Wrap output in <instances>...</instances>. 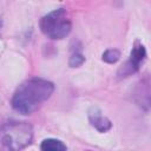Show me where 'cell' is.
Here are the masks:
<instances>
[{
	"label": "cell",
	"mask_w": 151,
	"mask_h": 151,
	"mask_svg": "<svg viewBox=\"0 0 151 151\" xmlns=\"http://www.w3.org/2000/svg\"><path fill=\"white\" fill-rule=\"evenodd\" d=\"M53 91V83L42 78H31L17 88L12 98V106L19 113H33L52 96Z\"/></svg>",
	"instance_id": "cell-1"
},
{
	"label": "cell",
	"mask_w": 151,
	"mask_h": 151,
	"mask_svg": "<svg viewBox=\"0 0 151 151\" xmlns=\"http://www.w3.org/2000/svg\"><path fill=\"white\" fill-rule=\"evenodd\" d=\"M33 129L26 122H9L0 126V151H20L31 144Z\"/></svg>",
	"instance_id": "cell-2"
},
{
	"label": "cell",
	"mask_w": 151,
	"mask_h": 151,
	"mask_svg": "<svg viewBox=\"0 0 151 151\" xmlns=\"http://www.w3.org/2000/svg\"><path fill=\"white\" fill-rule=\"evenodd\" d=\"M71 28V19L64 8L52 11L40 20V29L50 39H63L68 35Z\"/></svg>",
	"instance_id": "cell-3"
},
{
	"label": "cell",
	"mask_w": 151,
	"mask_h": 151,
	"mask_svg": "<svg viewBox=\"0 0 151 151\" xmlns=\"http://www.w3.org/2000/svg\"><path fill=\"white\" fill-rule=\"evenodd\" d=\"M146 57V51L143 44H140L139 41H136L132 51L130 53V58L129 60L123 65V67L119 68L118 71V76L119 77H127L131 73H134L139 70L140 65L143 64L144 59Z\"/></svg>",
	"instance_id": "cell-4"
},
{
	"label": "cell",
	"mask_w": 151,
	"mask_h": 151,
	"mask_svg": "<svg viewBox=\"0 0 151 151\" xmlns=\"http://www.w3.org/2000/svg\"><path fill=\"white\" fill-rule=\"evenodd\" d=\"M88 119H90V123H91L99 132H106V131H109V130L111 129V126H112L111 122H110L106 117H104L98 110H94V111L90 112Z\"/></svg>",
	"instance_id": "cell-5"
},
{
	"label": "cell",
	"mask_w": 151,
	"mask_h": 151,
	"mask_svg": "<svg viewBox=\"0 0 151 151\" xmlns=\"http://www.w3.org/2000/svg\"><path fill=\"white\" fill-rule=\"evenodd\" d=\"M40 151H67V150L61 140L54 138H47L42 140L40 145Z\"/></svg>",
	"instance_id": "cell-6"
},
{
	"label": "cell",
	"mask_w": 151,
	"mask_h": 151,
	"mask_svg": "<svg viewBox=\"0 0 151 151\" xmlns=\"http://www.w3.org/2000/svg\"><path fill=\"white\" fill-rule=\"evenodd\" d=\"M120 58V52L118 50H114V48H111V50H107L103 53V60L105 63H109V64H114L116 61H118Z\"/></svg>",
	"instance_id": "cell-7"
},
{
	"label": "cell",
	"mask_w": 151,
	"mask_h": 151,
	"mask_svg": "<svg viewBox=\"0 0 151 151\" xmlns=\"http://www.w3.org/2000/svg\"><path fill=\"white\" fill-rule=\"evenodd\" d=\"M84 61H85V57H84L81 53L76 52V53H73V54L71 55L68 64H70L71 67H78V66H80Z\"/></svg>",
	"instance_id": "cell-8"
},
{
	"label": "cell",
	"mask_w": 151,
	"mask_h": 151,
	"mask_svg": "<svg viewBox=\"0 0 151 151\" xmlns=\"http://www.w3.org/2000/svg\"><path fill=\"white\" fill-rule=\"evenodd\" d=\"M1 25H2V21H1V19H0V27H1Z\"/></svg>",
	"instance_id": "cell-9"
},
{
	"label": "cell",
	"mask_w": 151,
	"mask_h": 151,
	"mask_svg": "<svg viewBox=\"0 0 151 151\" xmlns=\"http://www.w3.org/2000/svg\"><path fill=\"white\" fill-rule=\"evenodd\" d=\"M88 151H90V150H88Z\"/></svg>",
	"instance_id": "cell-10"
}]
</instances>
